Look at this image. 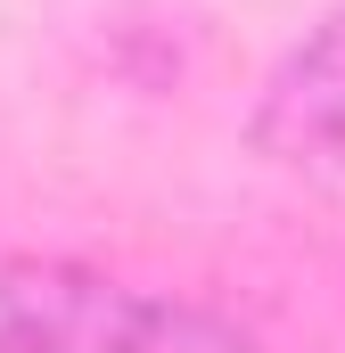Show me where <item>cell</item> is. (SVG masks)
I'll return each mask as SVG.
<instances>
[{
	"label": "cell",
	"mask_w": 345,
	"mask_h": 353,
	"mask_svg": "<svg viewBox=\"0 0 345 353\" xmlns=\"http://www.w3.org/2000/svg\"><path fill=\"white\" fill-rule=\"evenodd\" d=\"M0 353H255L222 312L115 271L0 247Z\"/></svg>",
	"instance_id": "cell-1"
},
{
	"label": "cell",
	"mask_w": 345,
	"mask_h": 353,
	"mask_svg": "<svg viewBox=\"0 0 345 353\" xmlns=\"http://www.w3.org/2000/svg\"><path fill=\"white\" fill-rule=\"evenodd\" d=\"M255 148L296 189H313L321 205L345 214V8L321 33H304L288 66L271 74L255 107Z\"/></svg>",
	"instance_id": "cell-2"
}]
</instances>
